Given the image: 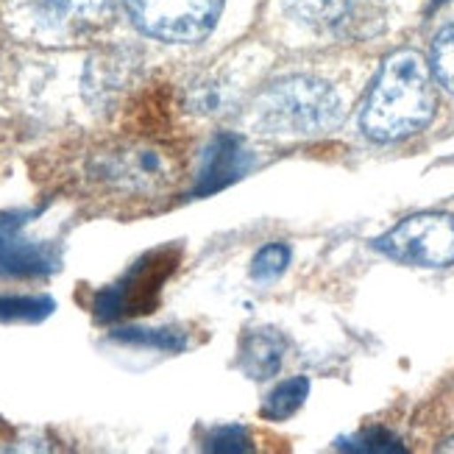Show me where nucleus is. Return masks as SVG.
Instances as JSON below:
<instances>
[{"label": "nucleus", "mask_w": 454, "mask_h": 454, "mask_svg": "<svg viewBox=\"0 0 454 454\" xmlns=\"http://www.w3.org/2000/svg\"><path fill=\"white\" fill-rule=\"evenodd\" d=\"M187 173L184 143L148 112L123 126L65 143L36 165L56 195L101 212L137 215L165 204Z\"/></svg>", "instance_id": "1"}, {"label": "nucleus", "mask_w": 454, "mask_h": 454, "mask_svg": "<svg viewBox=\"0 0 454 454\" xmlns=\"http://www.w3.org/2000/svg\"><path fill=\"white\" fill-rule=\"evenodd\" d=\"M435 114L432 70L416 51H396L373 82L360 123L377 143H396L421 131Z\"/></svg>", "instance_id": "2"}, {"label": "nucleus", "mask_w": 454, "mask_h": 454, "mask_svg": "<svg viewBox=\"0 0 454 454\" xmlns=\"http://www.w3.org/2000/svg\"><path fill=\"white\" fill-rule=\"evenodd\" d=\"M343 121L338 92L315 75H290L270 84L251 109L254 129L265 137H312Z\"/></svg>", "instance_id": "3"}, {"label": "nucleus", "mask_w": 454, "mask_h": 454, "mask_svg": "<svg viewBox=\"0 0 454 454\" xmlns=\"http://www.w3.org/2000/svg\"><path fill=\"white\" fill-rule=\"evenodd\" d=\"M182 262V248H153L140 256L114 285L95 293L92 312L98 321H123L140 318L160 304V295L168 279L176 273Z\"/></svg>", "instance_id": "4"}, {"label": "nucleus", "mask_w": 454, "mask_h": 454, "mask_svg": "<svg viewBox=\"0 0 454 454\" xmlns=\"http://www.w3.org/2000/svg\"><path fill=\"white\" fill-rule=\"evenodd\" d=\"M377 248L402 265L446 268L454 262V218L446 212H419L393 226Z\"/></svg>", "instance_id": "5"}, {"label": "nucleus", "mask_w": 454, "mask_h": 454, "mask_svg": "<svg viewBox=\"0 0 454 454\" xmlns=\"http://www.w3.org/2000/svg\"><path fill=\"white\" fill-rule=\"evenodd\" d=\"M17 12L28 34L59 45L101 31L114 14V0H17Z\"/></svg>", "instance_id": "6"}, {"label": "nucleus", "mask_w": 454, "mask_h": 454, "mask_svg": "<svg viewBox=\"0 0 454 454\" xmlns=\"http://www.w3.org/2000/svg\"><path fill=\"white\" fill-rule=\"evenodd\" d=\"M223 0H126L143 34L162 43H199L218 23Z\"/></svg>", "instance_id": "7"}, {"label": "nucleus", "mask_w": 454, "mask_h": 454, "mask_svg": "<svg viewBox=\"0 0 454 454\" xmlns=\"http://www.w3.org/2000/svg\"><path fill=\"white\" fill-rule=\"evenodd\" d=\"M39 212L4 209L0 212V276L14 279H39L62 270V246L59 240L31 237L28 226Z\"/></svg>", "instance_id": "8"}, {"label": "nucleus", "mask_w": 454, "mask_h": 454, "mask_svg": "<svg viewBox=\"0 0 454 454\" xmlns=\"http://www.w3.org/2000/svg\"><path fill=\"white\" fill-rule=\"evenodd\" d=\"M248 165H251V156L243 148L240 137L221 131L204 153V165L199 170L195 195H212V192L229 187L248 170Z\"/></svg>", "instance_id": "9"}, {"label": "nucleus", "mask_w": 454, "mask_h": 454, "mask_svg": "<svg viewBox=\"0 0 454 454\" xmlns=\"http://www.w3.org/2000/svg\"><path fill=\"white\" fill-rule=\"evenodd\" d=\"M285 340L276 332H251L240 346V371L251 380H270L282 368Z\"/></svg>", "instance_id": "10"}, {"label": "nucleus", "mask_w": 454, "mask_h": 454, "mask_svg": "<svg viewBox=\"0 0 454 454\" xmlns=\"http://www.w3.org/2000/svg\"><path fill=\"white\" fill-rule=\"evenodd\" d=\"M307 393H309V380L293 377L270 390V396L265 399L260 416L268 421H287L290 416H295V412L301 410V404L307 402Z\"/></svg>", "instance_id": "11"}, {"label": "nucleus", "mask_w": 454, "mask_h": 454, "mask_svg": "<svg viewBox=\"0 0 454 454\" xmlns=\"http://www.w3.org/2000/svg\"><path fill=\"white\" fill-rule=\"evenodd\" d=\"M282 4L307 26H338L348 14V0H282Z\"/></svg>", "instance_id": "12"}, {"label": "nucleus", "mask_w": 454, "mask_h": 454, "mask_svg": "<svg viewBox=\"0 0 454 454\" xmlns=\"http://www.w3.org/2000/svg\"><path fill=\"white\" fill-rule=\"evenodd\" d=\"M114 340L156 348V351H184L187 348V334L179 329H140V326H123L112 332Z\"/></svg>", "instance_id": "13"}, {"label": "nucleus", "mask_w": 454, "mask_h": 454, "mask_svg": "<svg viewBox=\"0 0 454 454\" xmlns=\"http://www.w3.org/2000/svg\"><path fill=\"white\" fill-rule=\"evenodd\" d=\"M56 309L51 295H0V321L36 324Z\"/></svg>", "instance_id": "14"}, {"label": "nucleus", "mask_w": 454, "mask_h": 454, "mask_svg": "<svg viewBox=\"0 0 454 454\" xmlns=\"http://www.w3.org/2000/svg\"><path fill=\"white\" fill-rule=\"evenodd\" d=\"M343 451H363V454H393V451H404L402 441L393 435L387 429H365L360 435H351V438H340L334 443Z\"/></svg>", "instance_id": "15"}, {"label": "nucleus", "mask_w": 454, "mask_h": 454, "mask_svg": "<svg viewBox=\"0 0 454 454\" xmlns=\"http://www.w3.org/2000/svg\"><path fill=\"white\" fill-rule=\"evenodd\" d=\"M290 265V248L285 243H268L256 251L251 262V276L256 282H273L287 270Z\"/></svg>", "instance_id": "16"}, {"label": "nucleus", "mask_w": 454, "mask_h": 454, "mask_svg": "<svg viewBox=\"0 0 454 454\" xmlns=\"http://www.w3.org/2000/svg\"><path fill=\"white\" fill-rule=\"evenodd\" d=\"M432 75L438 84L454 92V23L446 26L432 43Z\"/></svg>", "instance_id": "17"}, {"label": "nucleus", "mask_w": 454, "mask_h": 454, "mask_svg": "<svg viewBox=\"0 0 454 454\" xmlns=\"http://www.w3.org/2000/svg\"><path fill=\"white\" fill-rule=\"evenodd\" d=\"M204 449L207 451H248L251 449V438L243 427H215L209 429V435L204 438Z\"/></svg>", "instance_id": "18"}, {"label": "nucleus", "mask_w": 454, "mask_h": 454, "mask_svg": "<svg viewBox=\"0 0 454 454\" xmlns=\"http://www.w3.org/2000/svg\"><path fill=\"white\" fill-rule=\"evenodd\" d=\"M441 451H454V438H451V441H446V443L441 446Z\"/></svg>", "instance_id": "19"}, {"label": "nucleus", "mask_w": 454, "mask_h": 454, "mask_svg": "<svg viewBox=\"0 0 454 454\" xmlns=\"http://www.w3.org/2000/svg\"><path fill=\"white\" fill-rule=\"evenodd\" d=\"M435 4H443V0H435Z\"/></svg>", "instance_id": "20"}]
</instances>
